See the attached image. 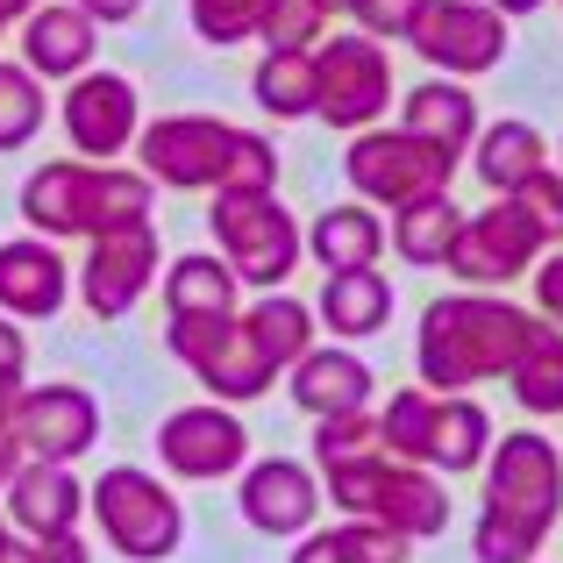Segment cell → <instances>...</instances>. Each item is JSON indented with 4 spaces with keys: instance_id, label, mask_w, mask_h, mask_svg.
<instances>
[{
    "instance_id": "obj_1",
    "label": "cell",
    "mask_w": 563,
    "mask_h": 563,
    "mask_svg": "<svg viewBox=\"0 0 563 563\" xmlns=\"http://www.w3.org/2000/svg\"><path fill=\"white\" fill-rule=\"evenodd\" d=\"M536 307L493 300V292H442L421 307V343H413V372L428 393H471L485 378H507L521 343L536 335Z\"/></svg>"
},
{
    "instance_id": "obj_2",
    "label": "cell",
    "mask_w": 563,
    "mask_h": 563,
    "mask_svg": "<svg viewBox=\"0 0 563 563\" xmlns=\"http://www.w3.org/2000/svg\"><path fill=\"white\" fill-rule=\"evenodd\" d=\"M157 200L151 172H114L93 165V157H57V165L29 172L22 186V221L36 235H100V229H122V221H143Z\"/></svg>"
},
{
    "instance_id": "obj_3",
    "label": "cell",
    "mask_w": 563,
    "mask_h": 563,
    "mask_svg": "<svg viewBox=\"0 0 563 563\" xmlns=\"http://www.w3.org/2000/svg\"><path fill=\"white\" fill-rule=\"evenodd\" d=\"M86 514L100 521L114 556L129 563H165L179 556L186 542V507L172 499L165 478H151L143 464H108L93 485H86Z\"/></svg>"
},
{
    "instance_id": "obj_4",
    "label": "cell",
    "mask_w": 563,
    "mask_h": 563,
    "mask_svg": "<svg viewBox=\"0 0 563 563\" xmlns=\"http://www.w3.org/2000/svg\"><path fill=\"white\" fill-rule=\"evenodd\" d=\"M207 229H214L221 257L235 264V278L257 286V292H278L292 272H300V257H307V229L286 214L278 192H235V186H221L214 207H207Z\"/></svg>"
},
{
    "instance_id": "obj_5",
    "label": "cell",
    "mask_w": 563,
    "mask_h": 563,
    "mask_svg": "<svg viewBox=\"0 0 563 563\" xmlns=\"http://www.w3.org/2000/svg\"><path fill=\"white\" fill-rule=\"evenodd\" d=\"M542 250H550V229L536 221V207H528L521 192H493V207L464 214L450 272L464 278V286H514L521 272L542 264Z\"/></svg>"
},
{
    "instance_id": "obj_6",
    "label": "cell",
    "mask_w": 563,
    "mask_h": 563,
    "mask_svg": "<svg viewBox=\"0 0 563 563\" xmlns=\"http://www.w3.org/2000/svg\"><path fill=\"white\" fill-rule=\"evenodd\" d=\"M314 79H321V100H314V122L343 129H378V114L393 108V57H385L378 36L364 29H343V36H321L314 51Z\"/></svg>"
},
{
    "instance_id": "obj_7",
    "label": "cell",
    "mask_w": 563,
    "mask_h": 563,
    "mask_svg": "<svg viewBox=\"0 0 563 563\" xmlns=\"http://www.w3.org/2000/svg\"><path fill=\"white\" fill-rule=\"evenodd\" d=\"M343 172L350 186H357L364 207H407L421 200V192H450V157L435 151V143H421L413 129H357L343 151Z\"/></svg>"
},
{
    "instance_id": "obj_8",
    "label": "cell",
    "mask_w": 563,
    "mask_h": 563,
    "mask_svg": "<svg viewBox=\"0 0 563 563\" xmlns=\"http://www.w3.org/2000/svg\"><path fill=\"white\" fill-rule=\"evenodd\" d=\"M157 456L186 485H221L250 464V428L229 399H192V407L157 421Z\"/></svg>"
},
{
    "instance_id": "obj_9",
    "label": "cell",
    "mask_w": 563,
    "mask_h": 563,
    "mask_svg": "<svg viewBox=\"0 0 563 563\" xmlns=\"http://www.w3.org/2000/svg\"><path fill=\"white\" fill-rule=\"evenodd\" d=\"M157 286V229L151 214L122 221V229L86 235V264H79V300L93 321H122L136 314V300Z\"/></svg>"
},
{
    "instance_id": "obj_10",
    "label": "cell",
    "mask_w": 563,
    "mask_h": 563,
    "mask_svg": "<svg viewBox=\"0 0 563 563\" xmlns=\"http://www.w3.org/2000/svg\"><path fill=\"white\" fill-rule=\"evenodd\" d=\"M229 151L235 129L214 122V114H157L136 136V165L172 192H214L229 179Z\"/></svg>"
},
{
    "instance_id": "obj_11",
    "label": "cell",
    "mask_w": 563,
    "mask_h": 563,
    "mask_svg": "<svg viewBox=\"0 0 563 563\" xmlns=\"http://www.w3.org/2000/svg\"><path fill=\"white\" fill-rule=\"evenodd\" d=\"M407 43L442 79H478V71H493L507 57V14L493 0H428Z\"/></svg>"
},
{
    "instance_id": "obj_12",
    "label": "cell",
    "mask_w": 563,
    "mask_h": 563,
    "mask_svg": "<svg viewBox=\"0 0 563 563\" xmlns=\"http://www.w3.org/2000/svg\"><path fill=\"white\" fill-rule=\"evenodd\" d=\"M136 114H143L136 79H122V71H79V79L65 86V108H57V122H65L71 157L114 165V157L136 151V136H143Z\"/></svg>"
},
{
    "instance_id": "obj_13",
    "label": "cell",
    "mask_w": 563,
    "mask_h": 563,
    "mask_svg": "<svg viewBox=\"0 0 563 563\" xmlns=\"http://www.w3.org/2000/svg\"><path fill=\"white\" fill-rule=\"evenodd\" d=\"M485 499L556 528V514H563V442L536 435V428H514L507 442H493V456H485Z\"/></svg>"
},
{
    "instance_id": "obj_14",
    "label": "cell",
    "mask_w": 563,
    "mask_h": 563,
    "mask_svg": "<svg viewBox=\"0 0 563 563\" xmlns=\"http://www.w3.org/2000/svg\"><path fill=\"white\" fill-rule=\"evenodd\" d=\"M235 514H243L257 536H292L321 521V478L300 456H257V464L235 471Z\"/></svg>"
},
{
    "instance_id": "obj_15",
    "label": "cell",
    "mask_w": 563,
    "mask_h": 563,
    "mask_svg": "<svg viewBox=\"0 0 563 563\" xmlns=\"http://www.w3.org/2000/svg\"><path fill=\"white\" fill-rule=\"evenodd\" d=\"M8 435L22 442V456L71 464V456H86L100 442V399L86 385H29Z\"/></svg>"
},
{
    "instance_id": "obj_16",
    "label": "cell",
    "mask_w": 563,
    "mask_h": 563,
    "mask_svg": "<svg viewBox=\"0 0 563 563\" xmlns=\"http://www.w3.org/2000/svg\"><path fill=\"white\" fill-rule=\"evenodd\" d=\"M71 300V272L51 235H14L0 243V314L14 321H51Z\"/></svg>"
},
{
    "instance_id": "obj_17",
    "label": "cell",
    "mask_w": 563,
    "mask_h": 563,
    "mask_svg": "<svg viewBox=\"0 0 563 563\" xmlns=\"http://www.w3.org/2000/svg\"><path fill=\"white\" fill-rule=\"evenodd\" d=\"M93 51H100V22L79 8V0H43L36 14L22 22V65L36 79H79L93 71Z\"/></svg>"
},
{
    "instance_id": "obj_18",
    "label": "cell",
    "mask_w": 563,
    "mask_h": 563,
    "mask_svg": "<svg viewBox=\"0 0 563 563\" xmlns=\"http://www.w3.org/2000/svg\"><path fill=\"white\" fill-rule=\"evenodd\" d=\"M79 514H86L79 471L51 464V456H22V471L8 478V521L36 542V536H57V528H79Z\"/></svg>"
},
{
    "instance_id": "obj_19",
    "label": "cell",
    "mask_w": 563,
    "mask_h": 563,
    "mask_svg": "<svg viewBox=\"0 0 563 563\" xmlns=\"http://www.w3.org/2000/svg\"><path fill=\"white\" fill-rule=\"evenodd\" d=\"M286 385H292V399H300L307 413H350V407H372V364L357 357L350 343H314L300 364L286 372Z\"/></svg>"
},
{
    "instance_id": "obj_20",
    "label": "cell",
    "mask_w": 563,
    "mask_h": 563,
    "mask_svg": "<svg viewBox=\"0 0 563 563\" xmlns=\"http://www.w3.org/2000/svg\"><path fill=\"white\" fill-rule=\"evenodd\" d=\"M399 129H413L421 143H435L450 165H464L471 143H478V100H471L464 79H421L407 100H399Z\"/></svg>"
},
{
    "instance_id": "obj_21",
    "label": "cell",
    "mask_w": 563,
    "mask_h": 563,
    "mask_svg": "<svg viewBox=\"0 0 563 563\" xmlns=\"http://www.w3.org/2000/svg\"><path fill=\"white\" fill-rule=\"evenodd\" d=\"M385 243H393V235H385V221L364 200L321 207V214L307 221V257H314L321 272H378Z\"/></svg>"
},
{
    "instance_id": "obj_22",
    "label": "cell",
    "mask_w": 563,
    "mask_h": 563,
    "mask_svg": "<svg viewBox=\"0 0 563 563\" xmlns=\"http://www.w3.org/2000/svg\"><path fill=\"white\" fill-rule=\"evenodd\" d=\"M364 521L399 528L407 542L442 536V528H450V493H442V478L428 464H393V471H385V485H378V507L364 514Z\"/></svg>"
},
{
    "instance_id": "obj_23",
    "label": "cell",
    "mask_w": 563,
    "mask_h": 563,
    "mask_svg": "<svg viewBox=\"0 0 563 563\" xmlns=\"http://www.w3.org/2000/svg\"><path fill=\"white\" fill-rule=\"evenodd\" d=\"M192 378H200L207 399H229V407H235V399H264V393H272V385H278V364H272V350H264L257 335L235 321V329L221 335L200 364H192Z\"/></svg>"
},
{
    "instance_id": "obj_24",
    "label": "cell",
    "mask_w": 563,
    "mask_h": 563,
    "mask_svg": "<svg viewBox=\"0 0 563 563\" xmlns=\"http://www.w3.org/2000/svg\"><path fill=\"white\" fill-rule=\"evenodd\" d=\"M165 307L172 314H243V278L221 250H186L165 264Z\"/></svg>"
},
{
    "instance_id": "obj_25",
    "label": "cell",
    "mask_w": 563,
    "mask_h": 563,
    "mask_svg": "<svg viewBox=\"0 0 563 563\" xmlns=\"http://www.w3.org/2000/svg\"><path fill=\"white\" fill-rule=\"evenodd\" d=\"M314 314L335 343H364V335H378L385 321H393V286H385L378 272H329Z\"/></svg>"
},
{
    "instance_id": "obj_26",
    "label": "cell",
    "mask_w": 563,
    "mask_h": 563,
    "mask_svg": "<svg viewBox=\"0 0 563 563\" xmlns=\"http://www.w3.org/2000/svg\"><path fill=\"white\" fill-rule=\"evenodd\" d=\"M542 165H550V143H542L536 122H493V129H478V143H471V172H478L493 192H521Z\"/></svg>"
},
{
    "instance_id": "obj_27",
    "label": "cell",
    "mask_w": 563,
    "mask_h": 563,
    "mask_svg": "<svg viewBox=\"0 0 563 563\" xmlns=\"http://www.w3.org/2000/svg\"><path fill=\"white\" fill-rule=\"evenodd\" d=\"M456 229H464V207L450 200V192H421V200L393 207V257L399 264H450L456 250Z\"/></svg>"
},
{
    "instance_id": "obj_28",
    "label": "cell",
    "mask_w": 563,
    "mask_h": 563,
    "mask_svg": "<svg viewBox=\"0 0 563 563\" xmlns=\"http://www.w3.org/2000/svg\"><path fill=\"white\" fill-rule=\"evenodd\" d=\"M243 329L257 335L264 350H272V364H278V372H292V364H300L307 350H314L321 314H314L307 300H292L286 286H278V292H257V300L243 307Z\"/></svg>"
},
{
    "instance_id": "obj_29",
    "label": "cell",
    "mask_w": 563,
    "mask_h": 563,
    "mask_svg": "<svg viewBox=\"0 0 563 563\" xmlns=\"http://www.w3.org/2000/svg\"><path fill=\"white\" fill-rule=\"evenodd\" d=\"M435 413H442V393L428 385H407L378 407V442L393 464H435Z\"/></svg>"
},
{
    "instance_id": "obj_30",
    "label": "cell",
    "mask_w": 563,
    "mask_h": 563,
    "mask_svg": "<svg viewBox=\"0 0 563 563\" xmlns=\"http://www.w3.org/2000/svg\"><path fill=\"white\" fill-rule=\"evenodd\" d=\"M514 399H521L536 421H550V413H563V329L556 321H536V335L521 343V357H514Z\"/></svg>"
},
{
    "instance_id": "obj_31",
    "label": "cell",
    "mask_w": 563,
    "mask_h": 563,
    "mask_svg": "<svg viewBox=\"0 0 563 563\" xmlns=\"http://www.w3.org/2000/svg\"><path fill=\"white\" fill-rule=\"evenodd\" d=\"M493 456V413L464 393H442V413H435V464L428 471H478Z\"/></svg>"
},
{
    "instance_id": "obj_32",
    "label": "cell",
    "mask_w": 563,
    "mask_h": 563,
    "mask_svg": "<svg viewBox=\"0 0 563 563\" xmlns=\"http://www.w3.org/2000/svg\"><path fill=\"white\" fill-rule=\"evenodd\" d=\"M335 8H343V0H264V22H257L264 57H307V51H321V36L335 29Z\"/></svg>"
},
{
    "instance_id": "obj_33",
    "label": "cell",
    "mask_w": 563,
    "mask_h": 563,
    "mask_svg": "<svg viewBox=\"0 0 563 563\" xmlns=\"http://www.w3.org/2000/svg\"><path fill=\"white\" fill-rule=\"evenodd\" d=\"M542 542H550V528L499 507V499H485L478 521H471V556L478 563H542Z\"/></svg>"
},
{
    "instance_id": "obj_34",
    "label": "cell",
    "mask_w": 563,
    "mask_h": 563,
    "mask_svg": "<svg viewBox=\"0 0 563 563\" xmlns=\"http://www.w3.org/2000/svg\"><path fill=\"white\" fill-rule=\"evenodd\" d=\"M250 93H257V108L278 114V122H300V114H314V100H321L314 51H307V57H264L257 79H250Z\"/></svg>"
},
{
    "instance_id": "obj_35",
    "label": "cell",
    "mask_w": 563,
    "mask_h": 563,
    "mask_svg": "<svg viewBox=\"0 0 563 563\" xmlns=\"http://www.w3.org/2000/svg\"><path fill=\"white\" fill-rule=\"evenodd\" d=\"M43 122H51L43 79L29 65H8V57H0V157H8V151H29Z\"/></svg>"
},
{
    "instance_id": "obj_36",
    "label": "cell",
    "mask_w": 563,
    "mask_h": 563,
    "mask_svg": "<svg viewBox=\"0 0 563 563\" xmlns=\"http://www.w3.org/2000/svg\"><path fill=\"white\" fill-rule=\"evenodd\" d=\"M372 450H385V442H378V407H350V413H321V421H314L321 471L350 464V456H372Z\"/></svg>"
},
{
    "instance_id": "obj_37",
    "label": "cell",
    "mask_w": 563,
    "mask_h": 563,
    "mask_svg": "<svg viewBox=\"0 0 563 563\" xmlns=\"http://www.w3.org/2000/svg\"><path fill=\"white\" fill-rule=\"evenodd\" d=\"M385 471H393V456H385V450H372V456H350V464H329V471H321V485H329L335 514L364 521V514L378 507V485H385Z\"/></svg>"
},
{
    "instance_id": "obj_38",
    "label": "cell",
    "mask_w": 563,
    "mask_h": 563,
    "mask_svg": "<svg viewBox=\"0 0 563 563\" xmlns=\"http://www.w3.org/2000/svg\"><path fill=\"white\" fill-rule=\"evenodd\" d=\"M186 14H192V36H200V43L235 51V43H257L264 0H186Z\"/></svg>"
},
{
    "instance_id": "obj_39",
    "label": "cell",
    "mask_w": 563,
    "mask_h": 563,
    "mask_svg": "<svg viewBox=\"0 0 563 563\" xmlns=\"http://www.w3.org/2000/svg\"><path fill=\"white\" fill-rule=\"evenodd\" d=\"M221 186H235V192H278V151H272V136H257V129H235V151H229V179ZM214 186V192H221Z\"/></svg>"
},
{
    "instance_id": "obj_40",
    "label": "cell",
    "mask_w": 563,
    "mask_h": 563,
    "mask_svg": "<svg viewBox=\"0 0 563 563\" xmlns=\"http://www.w3.org/2000/svg\"><path fill=\"white\" fill-rule=\"evenodd\" d=\"M421 8L428 0H343L350 29H364V36H378V43H407L413 22H421Z\"/></svg>"
},
{
    "instance_id": "obj_41",
    "label": "cell",
    "mask_w": 563,
    "mask_h": 563,
    "mask_svg": "<svg viewBox=\"0 0 563 563\" xmlns=\"http://www.w3.org/2000/svg\"><path fill=\"white\" fill-rule=\"evenodd\" d=\"M335 536H343L350 563H407V550H413V542L399 536V528H385V521H343Z\"/></svg>"
},
{
    "instance_id": "obj_42",
    "label": "cell",
    "mask_w": 563,
    "mask_h": 563,
    "mask_svg": "<svg viewBox=\"0 0 563 563\" xmlns=\"http://www.w3.org/2000/svg\"><path fill=\"white\" fill-rule=\"evenodd\" d=\"M521 200L536 207V221L550 229V243H563V172H556V165H542L536 179L521 186Z\"/></svg>"
},
{
    "instance_id": "obj_43",
    "label": "cell",
    "mask_w": 563,
    "mask_h": 563,
    "mask_svg": "<svg viewBox=\"0 0 563 563\" xmlns=\"http://www.w3.org/2000/svg\"><path fill=\"white\" fill-rule=\"evenodd\" d=\"M536 314L563 329V243L542 250V264H536Z\"/></svg>"
},
{
    "instance_id": "obj_44",
    "label": "cell",
    "mask_w": 563,
    "mask_h": 563,
    "mask_svg": "<svg viewBox=\"0 0 563 563\" xmlns=\"http://www.w3.org/2000/svg\"><path fill=\"white\" fill-rule=\"evenodd\" d=\"M292 563H350V550H343L335 528H307V536L292 542Z\"/></svg>"
},
{
    "instance_id": "obj_45",
    "label": "cell",
    "mask_w": 563,
    "mask_h": 563,
    "mask_svg": "<svg viewBox=\"0 0 563 563\" xmlns=\"http://www.w3.org/2000/svg\"><path fill=\"white\" fill-rule=\"evenodd\" d=\"M36 563H93L79 528H57V536H36Z\"/></svg>"
},
{
    "instance_id": "obj_46",
    "label": "cell",
    "mask_w": 563,
    "mask_h": 563,
    "mask_svg": "<svg viewBox=\"0 0 563 563\" xmlns=\"http://www.w3.org/2000/svg\"><path fill=\"white\" fill-rule=\"evenodd\" d=\"M0 378H29V343L14 314H0Z\"/></svg>"
},
{
    "instance_id": "obj_47",
    "label": "cell",
    "mask_w": 563,
    "mask_h": 563,
    "mask_svg": "<svg viewBox=\"0 0 563 563\" xmlns=\"http://www.w3.org/2000/svg\"><path fill=\"white\" fill-rule=\"evenodd\" d=\"M86 14H93V22H108V29H122V22H136L143 14V0H79Z\"/></svg>"
},
{
    "instance_id": "obj_48",
    "label": "cell",
    "mask_w": 563,
    "mask_h": 563,
    "mask_svg": "<svg viewBox=\"0 0 563 563\" xmlns=\"http://www.w3.org/2000/svg\"><path fill=\"white\" fill-rule=\"evenodd\" d=\"M14 471H22V442L8 435V428H0V493H8V478Z\"/></svg>"
},
{
    "instance_id": "obj_49",
    "label": "cell",
    "mask_w": 563,
    "mask_h": 563,
    "mask_svg": "<svg viewBox=\"0 0 563 563\" xmlns=\"http://www.w3.org/2000/svg\"><path fill=\"white\" fill-rule=\"evenodd\" d=\"M22 393H29L22 378H0V428H14V407H22Z\"/></svg>"
},
{
    "instance_id": "obj_50",
    "label": "cell",
    "mask_w": 563,
    "mask_h": 563,
    "mask_svg": "<svg viewBox=\"0 0 563 563\" xmlns=\"http://www.w3.org/2000/svg\"><path fill=\"white\" fill-rule=\"evenodd\" d=\"M0 563H36V542H29V536H8V542H0Z\"/></svg>"
},
{
    "instance_id": "obj_51",
    "label": "cell",
    "mask_w": 563,
    "mask_h": 563,
    "mask_svg": "<svg viewBox=\"0 0 563 563\" xmlns=\"http://www.w3.org/2000/svg\"><path fill=\"white\" fill-rule=\"evenodd\" d=\"M36 14V0H0V29H14V22H29Z\"/></svg>"
},
{
    "instance_id": "obj_52",
    "label": "cell",
    "mask_w": 563,
    "mask_h": 563,
    "mask_svg": "<svg viewBox=\"0 0 563 563\" xmlns=\"http://www.w3.org/2000/svg\"><path fill=\"white\" fill-rule=\"evenodd\" d=\"M493 8H499V14H507V22H521V14H536V8H542V0H493Z\"/></svg>"
},
{
    "instance_id": "obj_53",
    "label": "cell",
    "mask_w": 563,
    "mask_h": 563,
    "mask_svg": "<svg viewBox=\"0 0 563 563\" xmlns=\"http://www.w3.org/2000/svg\"><path fill=\"white\" fill-rule=\"evenodd\" d=\"M0 542H8V514H0Z\"/></svg>"
},
{
    "instance_id": "obj_54",
    "label": "cell",
    "mask_w": 563,
    "mask_h": 563,
    "mask_svg": "<svg viewBox=\"0 0 563 563\" xmlns=\"http://www.w3.org/2000/svg\"><path fill=\"white\" fill-rule=\"evenodd\" d=\"M36 8H43V0H36Z\"/></svg>"
},
{
    "instance_id": "obj_55",
    "label": "cell",
    "mask_w": 563,
    "mask_h": 563,
    "mask_svg": "<svg viewBox=\"0 0 563 563\" xmlns=\"http://www.w3.org/2000/svg\"><path fill=\"white\" fill-rule=\"evenodd\" d=\"M556 8H563V0H556Z\"/></svg>"
}]
</instances>
